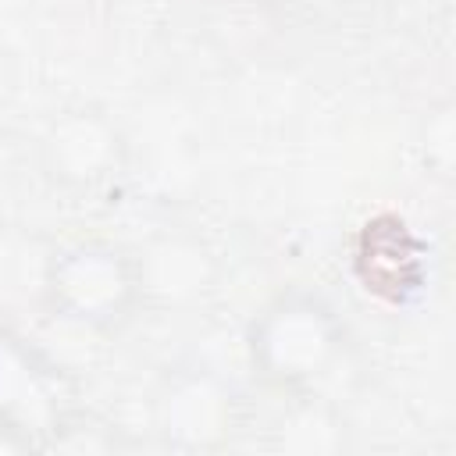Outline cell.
Segmentation results:
<instances>
[{
  "label": "cell",
  "mask_w": 456,
  "mask_h": 456,
  "mask_svg": "<svg viewBox=\"0 0 456 456\" xmlns=\"http://www.w3.org/2000/svg\"><path fill=\"white\" fill-rule=\"evenodd\" d=\"M346 342L335 306L310 292L289 289L274 296L246 328V356L253 374L281 392H303L331 370Z\"/></svg>",
  "instance_id": "1"
},
{
  "label": "cell",
  "mask_w": 456,
  "mask_h": 456,
  "mask_svg": "<svg viewBox=\"0 0 456 456\" xmlns=\"http://www.w3.org/2000/svg\"><path fill=\"white\" fill-rule=\"evenodd\" d=\"M39 296L68 324L110 331L139 310L135 253L103 239H82L43 260Z\"/></svg>",
  "instance_id": "2"
},
{
  "label": "cell",
  "mask_w": 456,
  "mask_h": 456,
  "mask_svg": "<svg viewBox=\"0 0 456 456\" xmlns=\"http://www.w3.org/2000/svg\"><path fill=\"white\" fill-rule=\"evenodd\" d=\"M153 428L178 452H214L239 428L235 388L207 367H182L164 378L153 399Z\"/></svg>",
  "instance_id": "3"
},
{
  "label": "cell",
  "mask_w": 456,
  "mask_h": 456,
  "mask_svg": "<svg viewBox=\"0 0 456 456\" xmlns=\"http://www.w3.org/2000/svg\"><path fill=\"white\" fill-rule=\"evenodd\" d=\"M125 164V132L118 121L89 103L57 110L39 135L43 175L71 192H89L110 182Z\"/></svg>",
  "instance_id": "4"
},
{
  "label": "cell",
  "mask_w": 456,
  "mask_h": 456,
  "mask_svg": "<svg viewBox=\"0 0 456 456\" xmlns=\"http://www.w3.org/2000/svg\"><path fill=\"white\" fill-rule=\"evenodd\" d=\"M61 424V392L53 367L14 331L0 328V431L36 445Z\"/></svg>",
  "instance_id": "5"
},
{
  "label": "cell",
  "mask_w": 456,
  "mask_h": 456,
  "mask_svg": "<svg viewBox=\"0 0 456 456\" xmlns=\"http://www.w3.org/2000/svg\"><path fill=\"white\" fill-rule=\"evenodd\" d=\"M135 271H139V306L185 310L196 306L214 289L217 267L200 239L185 232H167L150 239L142 249H135Z\"/></svg>",
  "instance_id": "6"
},
{
  "label": "cell",
  "mask_w": 456,
  "mask_h": 456,
  "mask_svg": "<svg viewBox=\"0 0 456 456\" xmlns=\"http://www.w3.org/2000/svg\"><path fill=\"white\" fill-rule=\"evenodd\" d=\"M278 445L289 452H338L346 445V428L335 410L324 403H299L289 410V417L278 428Z\"/></svg>",
  "instance_id": "7"
},
{
  "label": "cell",
  "mask_w": 456,
  "mask_h": 456,
  "mask_svg": "<svg viewBox=\"0 0 456 456\" xmlns=\"http://www.w3.org/2000/svg\"><path fill=\"white\" fill-rule=\"evenodd\" d=\"M242 4H256V7H274V4H285V0H242Z\"/></svg>",
  "instance_id": "8"
}]
</instances>
